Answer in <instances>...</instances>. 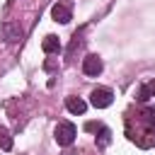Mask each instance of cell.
<instances>
[{
  "instance_id": "obj_1",
  "label": "cell",
  "mask_w": 155,
  "mask_h": 155,
  "mask_svg": "<svg viewBox=\"0 0 155 155\" xmlns=\"http://www.w3.org/2000/svg\"><path fill=\"white\" fill-rule=\"evenodd\" d=\"M75 136H78V128H75V124H70V121H61V124L56 126V131H53V138H56L58 145H70V143L75 140Z\"/></svg>"
},
{
  "instance_id": "obj_2",
  "label": "cell",
  "mask_w": 155,
  "mask_h": 155,
  "mask_svg": "<svg viewBox=\"0 0 155 155\" xmlns=\"http://www.w3.org/2000/svg\"><path fill=\"white\" fill-rule=\"evenodd\" d=\"M2 39H5L7 44H17V41H22V39H24V29H22V24L15 22V19L2 22Z\"/></svg>"
},
{
  "instance_id": "obj_3",
  "label": "cell",
  "mask_w": 155,
  "mask_h": 155,
  "mask_svg": "<svg viewBox=\"0 0 155 155\" xmlns=\"http://www.w3.org/2000/svg\"><path fill=\"white\" fill-rule=\"evenodd\" d=\"M111 99H114V94H111L109 87H94L92 94H90V104L94 109H107L111 104Z\"/></svg>"
},
{
  "instance_id": "obj_4",
  "label": "cell",
  "mask_w": 155,
  "mask_h": 155,
  "mask_svg": "<svg viewBox=\"0 0 155 155\" xmlns=\"http://www.w3.org/2000/svg\"><path fill=\"white\" fill-rule=\"evenodd\" d=\"M102 70H104V63H102V58H99L97 53H90V56L82 58V73H85V75H94V78H97Z\"/></svg>"
},
{
  "instance_id": "obj_5",
  "label": "cell",
  "mask_w": 155,
  "mask_h": 155,
  "mask_svg": "<svg viewBox=\"0 0 155 155\" xmlns=\"http://www.w3.org/2000/svg\"><path fill=\"white\" fill-rule=\"evenodd\" d=\"M51 17H53V22H61V24H68V22L73 19V12H70V5H65V2H56V5L51 7Z\"/></svg>"
},
{
  "instance_id": "obj_6",
  "label": "cell",
  "mask_w": 155,
  "mask_h": 155,
  "mask_svg": "<svg viewBox=\"0 0 155 155\" xmlns=\"http://www.w3.org/2000/svg\"><path fill=\"white\" fill-rule=\"evenodd\" d=\"M65 109L70 114H85L87 111V102L80 97H65Z\"/></svg>"
},
{
  "instance_id": "obj_7",
  "label": "cell",
  "mask_w": 155,
  "mask_h": 155,
  "mask_svg": "<svg viewBox=\"0 0 155 155\" xmlns=\"http://www.w3.org/2000/svg\"><path fill=\"white\" fill-rule=\"evenodd\" d=\"M41 48H44V53H58L61 51V39L56 34H46L44 41H41Z\"/></svg>"
},
{
  "instance_id": "obj_8",
  "label": "cell",
  "mask_w": 155,
  "mask_h": 155,
  "mask_svg": "<svg viewBox=\"0 0 155 155\" xmlns=\"http://www.w3.org/2000/svg\"><path fill=\"white\" fill-rule=\"evenodd\" d=\"M94 140H97V145H99V148L109 145V143H111V131H109V128H107V126L102 124V126H99V136H97Z\"/></svg>"
},
{
  "instance_id": "obj_9",
  "label": "cell",
  "mask_w": 155,
  "mask_h": 155,
  "mask_svg": "<svg viewBox=\"0 0 155 155\" xmlns=\"http://www.w3.org/2000/svg\"><path fill=\"white\" fill-rule=\"evenodd\" d=\"M0 148L2 150H12V136L0 126Z\"/></svg>"
},
{
  "instance_id": "obj_10",
  "label": "cell",
  "mask_w": 155,
  "mask_h": 155,
  "mask_svg": "<svg viewBox=\"0 0 155 155\" xmlns=\"http://www.w3.org/2000/svg\"><path fill=\"white\" fill-rule=\"evenodd\" d=\"M150 97H153V94H150L148 85H140V87H138V102H143V104H145V102H148Z\"/></svg>"
},
{
  "instance_id": "obj_11",
  "label": "cell",
  "mask_w": 155,
  "mask_h": 155,
  "mask_svg": "<svg viewBox=\"0 0 155 155\" xmlns=\"http://www.w3.org/2000/svg\"><path fill=\"white\" fill-rule=\"evenodd\" d=\"M145 85H148V90H150V94L155 97V80H150V82H145Z\"/></svg>"
},
{
  "instance_id": "obj_12",
  "label": "cell",
  "mask_w": 155,
  "mask_h": 155,
  "mask_svg": "<svg viewBox=\"0 0 155 155\" xmlns=\"http://www.w3.org/2000/svg\"><path fill=\"white\" fill-rule=\"evenodd\" d=\"M44 68H46V70H53V68H56V63H53V61H46V63H44Z\"/></svg>"
}]
</instances>
